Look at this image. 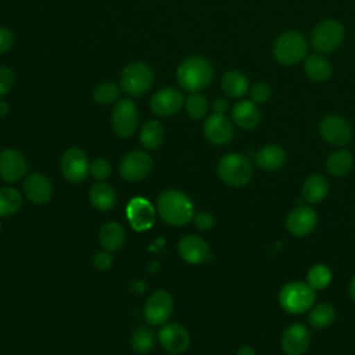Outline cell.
<instances>
[{
  "instance_id": "cell-1",
  "label": "cell",
  "mask_w": 355,
  "mask_h": 355,
  "mask_svg": "<svg viewBox=\"0 0 355 355\" xmlns=\"http://www.w3.org/2000/svg\"><path fill=\"white\" fill-rule=\"evenodd\" d=\"M214 79L212 64L202 55H189L176 68V82L180 89L189 93L202 92Z\"/></svg>"
},
{
  "instance_id": "cell-2",
  "label": "cell",
  "mask_w": 355,
  "mask_h": 355,
  "mask_svg": "<svg viewBox=\"0 0 355 355\" xmlns=\"http://www.w3.org/2000/svg\"><path fill=\"white\" fill-rule=\"evenodd\" d=\"M157 212L161 219L173 226H183L194 218L193 201L179 190H165L157 198Z\"/></svg>"
},
{
  "instance_id": "cell-3",
  "label": "cell",
  "mask_w": 355,
  "mask_h": 355,
  "mask_svg": "<svg viewBox=\"0 0 355 355\" xmlns=\"http://www.w3.org/2000/svg\"><path fill=\"white\" fill-rule=\"evenodd\" d=\"M272 53L279 64L286 67L295 65L308 55V43L302 33L284 31L275 39Z\"/></svg>"
},
{
  "instance_id": "cell-4",
  "label": "cell",
  "mask_w": 355,
  "mask_h": 355,
  "mask_svg": "<svg viewBox=\"0 0 355 355\" xmlns=\"http://www.w3.org/2000/svg\"><path fill=\"white\" fill-rule=\"evenodd\" d=\"M154 79V71L147 62L135 61L123 67L118 85L129 97H140L153 87Z\"/></svg>"
},
{
  "instance_id": "cell-5",
  "label": "cell",
  "mask_w": 355,
  "mask_h": 355,
  "mask_svg": "<svg viewBox=\"0 0 355 355\" xmlns=\"http://www.w3.org/2000/svg\"><path fill=\"white\" fill-rule=\"evenodd\" d=\"M218 176L229 186H245L252 178V164L243 154L229 153L218 162Z\"/></svg>"
},
{
  "instance_id": "cell-6",
  "label": "cell",
  "mask_w": 355,
  "mask_h": 355,
  "mask_svg": "<svg viewBox=\"0 0 355 355\" xmlns=\"http://www.w3.org/2000/svg\"><path fill=\"white\" fill-rule=\"evenodd\" d=\"M345 36L343 24L337 19H323L315 25L311 33V44L319 54H329L337 50Z\"/></svg>"
},
{
  "instance_id": "cell-7",
  "label": "cell",
  "mask_w": 355,
  "mask_h": 355,
  "mask_svg": "<svg viewBox=\"0 0 355 355\" xmlns=\"http://www.w3.org/2000/svg\"><path fill=\"white\" fill-rule=\"evenodd\" d=\"M279 302L288 313H304L315 302V290L302 282L287 283L279 293Z\"/></svg>"
},
{
  "instance_id": "cell-8",
  "label": "cell",
  "mask_w": 355,
  "mask_h": 355,
  "mask_svg": "<svg viewBox=\"0 0 355 355\" xmlns=\"http://www.w3.org/2000/svg\"><path fill=\"white\" fill-rule=\"evenodd\" d=\"M111 126L116 136L130 137L139 126L137 105L130 97L119 98L111 111Z\"/></svg>"
},
{
  "instance_id": "cell-9",
  "label": "cell",
  "mask_w": 355,
  "mask_h": 355,
  "mask_svg": "<svg viewBox=\"0 0 355 355\" xmlns=\"http://www.w3.org/2000/svg\"><path fill=\"white\" fill-rule=\"evenodd\" d=\"M184 105V97L180 89L165 86L153 93L150 98V110L154 115L168 118L176 115Z\"/></svg>"
},
{
  "instance_id": "cell-10",
  "label": "cell",
  "mask_w": 355,
  "mask_h": 355,
  "mask_svg": "<svg viewBox=\"0 0 355 355\" xmlns=\"http://www.w3.org/2000/svg\"><path fill=\"white\" fill-rule=\"evenodd\" d=\"M62 176L73 184L83 182L90 173V164L85 151L79 147L68 148L60 161Z\"/></svg>"
},
{
  "instance_id": "cell-11",
  "label": "cell",
  "mask_w": 355,
  "mask_h": 355,
  "mask_svg": "<svg viewBox=\"0 0 355 355\" xmlns=\"http://www.w3.org/2000/svg\"><path fill=\"white\" fill-rule=\"evenodd\" d=\"M153 169V158L147 151L132 150L119 162V173L125 180L136 182L144 179Z\"/></svg>"
},
{
  "instance_id": "cell-12",
  "label": "cell",
  "mask_w": 355,
  "mask_h": 355,
  "mask_svg": "<svg viewBox=\"0 0 355 355\" xmlns=\"http://www.w3.org/2000/svg\"><path fill=\"white\" fill-rule=\"evenodd\" d=\"M319 133L324 141L331 146H345L352 136V130L347 119L337 114H329L319 123Z\"/></svg>"
},
{
  "instance_id": "cell-13",
  "label": "cell",
  "mask_w": 355,
  "mask_h": 355,
  "mask_svg": "<svg viewBox=\"0 0 355 355\" xmlns=\"http://www.w3.org/2000/svg\"><path fill=\"white\" fill-rule=\"evenodd\" d=\"M173 311V298L165 290L153 293L144 305V318L153 326L165 324Z\"/></svg>"
},
{
  "instance_id": "cell-14",
  "label": "cell",
  "mask_w": 355,
  "mask_h": 355,
  "mask_svg": "<svg viewBox=\"0 0 355 355\" xmlns=\"http://www.w3.org/2000/svg\"><path fill=\"white\" fill-rule=\"evenodd\" d=\"M205 139L215 146H226L233 139V122L226 115L211 114L202 123Z\"/></svg>"
},
{
  "instance_id": "cell-15",
  "label": "cell",
  "mask_w": 355,
  "mask_h": 355,
  "mask_svg": "<svg viewBox=\"0 0 355 355\" xmlns=\"http://www.w3.org/2000/svg\"><path fill=\"white\" fill-rule=\"evenodd\" d=\"M126 216L129 225L135 230L144 232L153 227L155 220V211L148 200L143 197H135L126 207Z\"/></svg>"
},
{
  "instance_id": "cell-16",
  "label": "cell",
  "mask_w": 355,
  "mask_h": 355,
  "mask_svg": "<svg viewBox=\"0 0 355 355\" xmlns=\"http://www.w3.org/2000/svg\"><path fill=\"white\" fill-rule=\"evenodd\" d=\"M26 173V161L24 154L12 147L0 151V178L6 182H17Z\"/></svg>"
},
{
  "instance_id": "cell-17",
  "label": "cell",
  "mask_w": 355,
  "mask_h": 355,
  "mask_svg": "<svg viewBox=\"0 0 355 355\" xmlns=\"http://www.w3.org/2000/svg\"><path fill=\"white\" fill-rule=\"evenodd\" d=\"M311 344V331L301 323L290 324L282 334V349L286 355H302Z\"/></svg>"
},
{
  "instance_id": "cell-18",
  "label": "cell",
  "mask_w": 355,
  "mask_h": 355,
  "mask_svg": "<svg viewBox=\"0 0 355 355\" xmlns=\"http://www.w3.org/2000/svg\"><path fill=\"white\" fill-rule=\"evenodd\" d=\"M318 222L316 212L308 205L295 207L286 219V229L297 237L309 234Z\"/></svg>"
},
{
  "instance_id": "cell-19",
  "label": "cell",
  "mask_w": 355,
  "mask_h": 355,
  "mask_svg": "<svg viewBox=\"0 0 355 355\" xmlns=\"http://www.w3.org/2000/svg\"><path fill=\"white\" fill-rule=\"evenodd\" d=\"M162 348L171 354L184 352L190 345V336L187 330L179 323L165 324L158 333Z\"/></svg>"
},
{
  "instance_id": "cell-20",
  "label": "cell",
  "mask_w": 355,
  "mask_h": 355,
  "mask_svg": "<svg viewBox=\"0 0 355 355\" xmlns=\"http://www.w3.org/2000/svg\"><path fill=\"white\" fill-rule=\"evenodd\" d=\"M178 252L186 262L197 265L208 258L209 245L202 237L196 234H187L179 241Z\"/></svg>"
},
{
  "instance_id": "cell-21",
  "label": "cell",
  "mask_w": 355,
  "mask_h": 355,
  "mask_svg": "<svg viewBox=\"0 0 355 355\" xmlns=\"http://www.w3.org/2000/svg\"><path fill=\"white\" fill-rule=\"evenodd\" d=\"M24 194L26 198L37 205L46 204L53 196L51 182L42 173H31L24 182Z\"/></svg>"
},
{
  "instance_id": "cell-22",
  "label": "cell",
  "mask_w": 355,
  "mask_h": 355,
  "mask_svg": "<svg viewBox=\"0 0 355 355\" xmlns=\"http://www.w3.org/2000/svg\"><path fill=\"white\" fill-rule=\"evenodd\" d=\"M232 121L241 129H252L261 121V111L258 104L251 100H239L230 110Z\"/></svg>"
},
{
  "instance_id": "cell-23",
  "label": "cell",
  "mask_w": 355,
  "mask_h": 355,
  "mask_svg": "<svg viewBox=\"0 0 355 355\" xmlns=\"http://www.w3.org/2000/svg\"><path fill=\"white\" fill-rule=\"evenodd\" d=\"M304 72L313 82H326L333 75V67L323 54L313 53L305 57Z\"/></svg>"
},
{
  "instance_id": "cell-24",
  "label": "cell",
  "mask_w": 355,
  "mask_h": 355,
  "mask_svg": "<svg viewBox=\"0 0 355 355\" xmlns=\"http://www.w3.org/2000/svg\"><path fill=\"white\" fill-rule=\"evenodd\" d=\"M220 87L227 97L243 98L250 90V83L243 72L237 69H229L220 78Z\"/></svg>"
},
{
  "instance_id": "cell-25",
  "label": "cell",
  "mask_w": 355,
  "mask_h": 355,
  "mask_svg": "<svg viewBox=\"0 0 355 355\" xmlns=\"http://www.w3.org/2000/svg\"><path fill=\"white\" fill-rule=\"evenodd\" d=\"M286 162V151L277 144H266L255 153V164L263 171H277Z\"/></svg>"
},
{
  "instance_id": "cell-26",
  "label": "cell",
  "mask_w": 355,
  "mask_h": 355,
  "mask_svg": "<svg viewBox=\"0 0 355 355\" xmlns=\"http://www.w3.org/2000/svg\"><path fill=\"white\" fill-rule=\"evenodd\" d=\"M89 200L96 209L110 211L116 202V193L108 183L97 182L89 190Z\"/></svg>"
},
{
  "instance_id": "cell-27",
  "label": "cell",
  "mask_w": 355,
  "mask_h": 355,
  "mask_svg": "<svg viewBox=\"0 0 355 355\" xmlns=\"http://www.w3.org/2000/svg\"><path fill=\"white\" fill-rule=\"evenodd\" d=\"M98 239H100L101 247L111 252V251H118L125 244L126 233L122 225L116 222H107L101 226Z\"/></svg>"
},
{
  "instance_id": "cell-28",
  "label": "cell",
  "mask_w": 355,
  "mask_h": 355,
  "mask_svg": "<svg viewBox=\"0 0 355 355\" xmlns=\"http://www.w3.org/2000/svg\"><path fill=\"white\" fill-rule=\"evenodd\" d=\"M164 125L157 119H150L143 123L139 132V140L146 150H157L164 141Z\"/></svg>"
},
{
  "instance_id": "cell-29",
  "label": "cell",
  "mask_w": 355,
  "mask_h": 355,
  "mask_svg": "<svg viewBox=\"0 0 355 355\" xmlns=\"http://www.w3.org/2000/svg\"><path fill=\"white\" fill-rule=\"evenodd\" d=\"M329 193V182L322 175H312L306 178L302 184V197L309 204L322 201Z\"/></svg>"
},
{
  "instance_id": "cell-30",
  "label": "cell",
  "mask_w": 355,
  "mask_h": 355,
  "mask_svg": "<svg viewBox=\"0 0 355 355\" xmlns=\"http://www.w3.org/2000/svg\"><path fill=\"white\" fill-rule=\"evenodd\" d=\"M352 155L348 150H336L333 151L326 161V169L330 175L336 176V178H341L345 176L351 168H352Z\"/></svg>"
},
{
  "instance_id": "cell-31",
  "label": "cell",
  "mask_w": 355,
  "mask_h": 355,
  "mask_svg": "<svg viewBox=\"0 0 355 355\" xmlns=\"http://www.w3.org/2000/svg\"><path fill=\"white\" fill-rule=\"evenodd\" d=\"M22 207V196L14 187L0 189V216L7 218L14 215Z\"/></svg>"
},
{
  "instance_id": "cell-32",
  "label": "cell",
  "mask_w": 355,
  "mask_h": 355,
  "mask_svg": "<svg viewBox=\"0 0 355 355\" xmlns=\"http://www.w3.org/2000/svg\"><path fill=\"white\" fill-rule=\"evenodd\" d=\"M121 87L115 82L105 80L93 89V100L100 105H114L121 96Z\"/></svg>"
},
{
  "instance_id": "cell-33",
  "label": "cell",
  "mask_w": 355,
  "mask_h": 355,
  "mask_svg": "<svg viewBox=\"0 0 355 355\" xmlns=\"http://www.w3.org/2000/svg\"><path fill=\"white\" fill-rule=\"evenodd\" d=\"M334 318H336L334 308L330 304L323 302V304L315 305L311 309L308 322L313 329H326L333 323Z\"/></svg>"
},
{
  "instance_id": "cell-34",
  "label": "cell",
  "mask_w": 355,
  "mask_h": 355,
  "mask_svg": "<svg viewBox=\"0 0 355 355\" xmlns=\"http://www.w3.org/2000/svg\"><path fill=\"white\" fill-rule=\"evenodd\" d=\"M183 108L191 119H201L207 115L209 104L202 92H196L189 93V96L184 98Z\"/></svg>"
},
{
  "instance_id": "cell-35",
  "label": "cell",
  "mask_w": 355,
  "mask_h": 355,
  "mask_svg": "<svg viewBox=\"0 0 355 355\" xmlns=\"http://www.w3.org/2000/svg\"><path fill=\"white\" fill-rule=\"evenodd\" d=\"M154 344H155V336L150 327L139 326L132 333L130 345L136 352H139V354L150 352L154 348Z\"/></svg>"
},
{
  "instance_id": "cell-36",
  "label": "cell",
  "mask_w": 355,
  "mask_h": 355,
  "mask_svg": "<svg viewBox=\"0 0 355 355\" xmlns=\"http://www.w3.org/2000/svg\"><path fill=\"white\" fill-rule=\"evenodd\" d=\"M331 282V270L326 265H313L306 275V283L313 290H323Z\"/></svg>"
},
{
  "instance_id": "cell-37",
  "label": "cell",
  "mask_w": 355,
  "mask_h": 355,
  "mask_svg": "<svg viewBox=\"0 0 355 355\" xmlns=\"http://www.w3.org/2000/svg\"><path fill=\"white\" fill-rule=\"evenodd\" d=\"M250 100L255 104H263L270 98L272 89L266 82H257L252 86H250Z\"/></svg>"
},
{
  "instance_id": "cell-38",
  "label": "cell",
  "mask_w": 355,
  "mask_h": 355,
  "mask_svg": "<svg viewBox=\"0 0 355 355\" xmlns=\"http://www.w3.org/2000/svg\"><path fill=\"white\" fill-rule=\"evenodd\" d=\"M111 172H112V166L110 161L105 158H96L90 164V175L98 182L105 180L111 175Z\"/></svg>"
},
{
  "instance_id": "cell-39",
  "label": "cell",
  "mask_w": 355,
  "mask_h": 355,
  "mask_svg": "<svg viewBox=\"0 0 355 355\" xmlns=\"http://www.w3.org/2000/svg\"><path fill=\"white\" fill-rule=\"evenodd\" d=\"M15 85V73L7 65H0V98L6 97Z\"/></svg>"
},
{
  "instance_id": "cell-40",
  "label": "cell",
  "mask_w": 355,
  "mask_h": 355,
  "mask_svg": "<svg viewBox=\"0 0 355 355\" xmlns=\"http://www.w3.org/2000/svg\"><path fill=\"white\" fill-rule=\"evenodd\" d=\"M14 46V33L7 26H0V55L8 53Z\"/></svg>"
},
{
  "instance_id": "cell-41",
  "label": "cell",
  "mask_w": 355,
  "mask_h": 355,
  "mask_svg": "<svg viewBox=\"0 0 355 355\" xmlns=\"http://www.w3.org/2000/svg\"><path fill=\"white\" fill-rule=\"evenodd\" d=\"M93 263L94 266L98 269V270H107L111 268L112 265V255L110 251L107 250H103V251H98L94 258H93Z\"/></svg>"
},
{
  "instance_id": "cell-42",
  "label": "cell",
  "mask_w": 355,
  "mask_h": 355,
  "mask_svg": "<svg viewBox=\"0 0 355 355\" xmlns=\"http://www.w3.org/2000/svg\"><path fill=\"white\" fill-rule=\"evenodd\" d=\"M193 219L197 229L200 230H209L214 226V216L209 212H198Z\"/></svg>"
},
{
  "instance_id": "cell-43",
  "label": "cell",
  "mask_w": 355,
  "mask_h": 355,
  "mask_svg": "<svg viewBox=\"0 0 355 355\" xmlns=\"http://www.w3.org/2000/svg\"><path fill=\"white\" fill-rule=\"evenodd\" d=\"M212 112L214 114H219V115H226V112L229 111V103L226 98L223 97H216L212 104H211Z\"/></svg>"
},
{
  "instance_id": "cell-44",
  "label": "cell",
  "mask_w": 355,
  "mask_h": 355,
  "mask_svg": "<svg viewBox=\"0 0 355 355\" xmlns=\"http://www.w3.org/2000/svg\"><path fill=\"white\" fill-rule=\"evenodd\" d=\"M8 112H10V104L4 98H0V118H4L6 115H8Z\"/></svg>"
},
{
  "instance_id": "cell-45",
  "label": "cell",
  "mask_w": 355,
  "mask_h": 355,
  "mask_svg": "<svg viewBox=\"0 0 355 355\" xmlns=\"http://www.w3.org/2000/svg\"><path fill=\"white\" fill-rule=\"evenodd\" d=\"M237 355H255V352H254V349L250 345H244V347L239 348Z\"/></svg>"
},
{
  "instance_id": "cell-46",
  "label": "cell",
  "mask_w": 355,
  "mask_h": 355,
  "mask_svg": "<svg viewBox=\"0 0 355 355\" xmlns=\"http://www.w3.org/2000/svg\"><path fill=\"white\" fill-rule=\"evenodd\" d=\"M349 297L355 302V276L349 282Z\"/></svg>"
},
{
  "instance_id": "cell-47",
  "label": "cell",
  "mask_w": 355,
  "mask_h": 355,
  "mask_svg": "<svg viewBox=\"0 0 355 355\" xmlns=\"http://www.w3.org/2000/svg\"><path fill=\"white\" fill-rule=\"evenodd\" d=\"M0 230H1V223H0Z\"/></svg>"
},
{
  "instance_id": "cell-48",
  "label": "cell",
  "mask_w": 355,
  "mask_h": 355,
  "mask_svg": "<svg viewBox=\"0 0 355 355\" xmlns=\"http://www.w3.org/2000/svg\"><path fill=\"white\" fill-rule=\"evenodd\" d=\"M169 355H175V354H169Z\"/></svg>"
}]
</instances>
